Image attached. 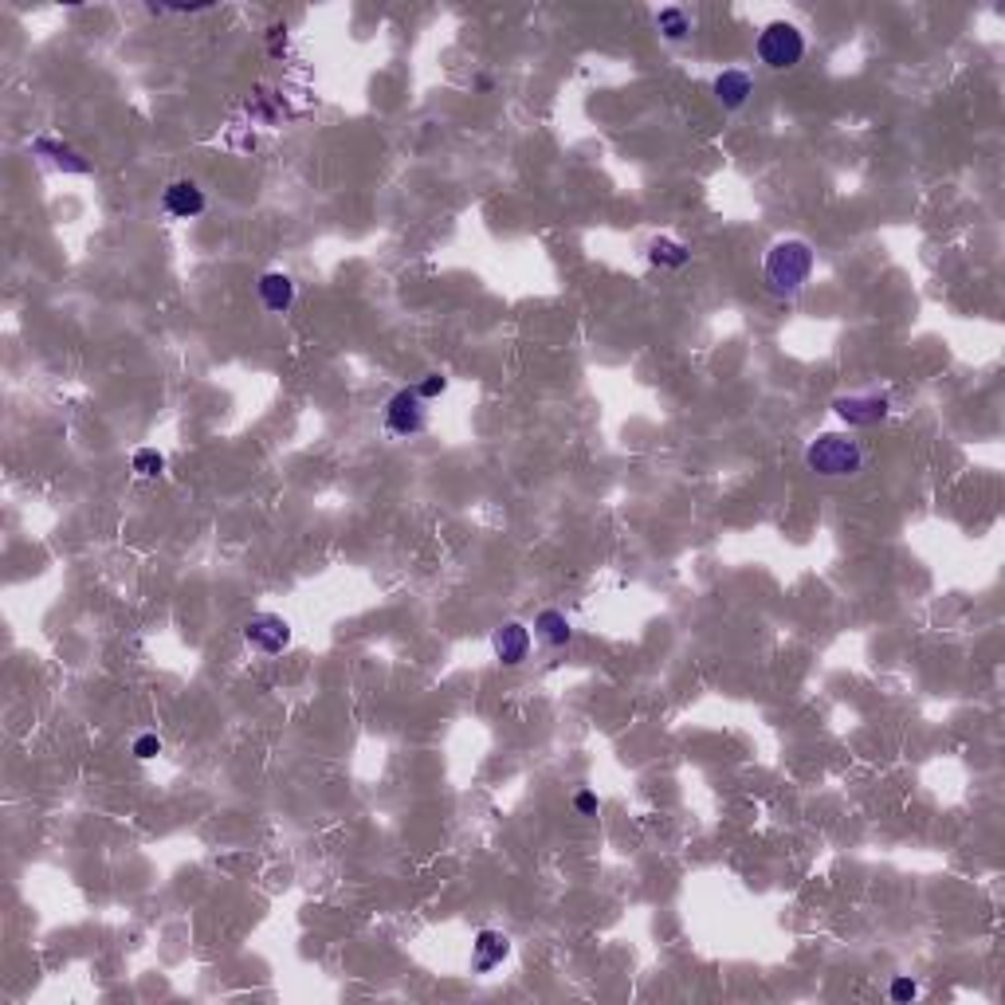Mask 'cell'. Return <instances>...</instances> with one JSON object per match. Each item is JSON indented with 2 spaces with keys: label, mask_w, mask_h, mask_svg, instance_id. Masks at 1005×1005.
Segmentation results:
<instances>
[{
  "label": "cell",
  "mask_w": 1005,
  "mask_h": 1005,
  "mask_svg": "<svg viewBox=\"0 0 1005 1005\" xmlns=\"http://www.w3.org/2000/svg\"><path fill=\"white\" fill-rule=\"evenodd\" d=\"M507 954H511V939H507L503 931H479L476 943H472V966H476L479 974H487V970H495Z\"/></svg>",
  "instance_id": "30bf717a"
},
{
  "label": "cell",
  "mask_w": 1005,
  "mask_h": 1005,
  "mask_svg": "<svg viewBox=\"0 0 1005 1005\" xmlns=\"http://www.w3.org/2000/svg\"><path fill=\"white\" fill-rule=\"evenodd\" d=\"M134 472L142 479H158L165 472V456H161L158 448H138L134 452Z\"/></svg>",
  "instance_id": "2e32d148"
},
{
  "label": "cell",
  "mask_w": 1005,
  "mask_h": 1005,
  "mask_svg": "<svg viewBox=\"0 0 1005 1005\" xmlns=\"http://www.w3.org/2000/svg\"><path fill=\"white\" fill-rule=\"evenodd\" d=\"M648 260H652V264H656V267H672V271H676V267L688 264L691 252H688V248H684V244H680V240H668V236H656V240L648 244Z\"/></svg>",
  "instance_id": "5bb4252c"
},
{
  "label": "cell",
  "mask_w": 1005,
  "mask_h": 1005,
  "mask_svg": "<svg viewBox=\"0 0 1005 1005\" xmlns=\"http://www.w3.org/2000/svg\"><path fill=\"white\" fill-rule=\"evenodd\" d=\"M888 994H892V1002L907 1005V1002H915V998H919V986H915V982H911V978H896V982H892V990H888Z\"/></svg>",
  "instance_id": "d6986e66"
},
{
  "label": "cell",
  "mask_w": 1005,
  "mask_h": 1005,
  "mask_svg": "<svg viewBox=\"0 0 1005 1005\" xmlns=\"http://www.w3.org/2000/svg\"><path fill=\"white\" fill-rule=\"evenodd\" d=\"M161 209L177 220H193L205 212V189L197 181H169L161 193Z\"/></svg>",
  "instance_id": "52a82bcc"
},
{
  "label": "cell",
  "mask_w": 1005,
  "mask_h": 1005,
  "mask_svg": "<svg viewBox=\"0 0 1005 1005\" xmlns=\"http://www.w3.org/2000/svg\"><path fill=\"white\" fill-rule=\"evenodd\" d=\"M833 409H837V417L848 424H856V428H872V424H880L888 417V397H880V393H864V397H837L833 401Z\"/></svg>",
  "instance_id": "8992f818"
},
{
  "label": "cell",
  "mask_w": 1005,
  "mask_h": 1005,
  "mask_svg": "<svg viewBox=\"0 0 1005 1005\" xmlns=\"http://www.w3.org/2000/svg\"><path fill=\"white\" fill-rule=\"evenodd\" d=\"M754 52H758V59H762L770 71H790V67L801 63V55H805V36L797 32L794 24L774 20V24H766V28L758 32Z\"/></svg>",
  "instance_id": "3957f363"
},
{
  "label": "cell",
  "mask_w": 1005,
  "mask_h": 1005,
  "mask_svg": "<svg viewBox=\"0 0 1005 1005\" xmlns=\"http://www.w3.org/2000/svg\"><path fill=\"white\" fill-rule=\"evenodd\" d=\"M244 644L264 656H279L291 644V625L279 613H256L244 621Z\"/></svg>",
  "instance_id": "277c9868"
},
{
  "label": "cell",
  "mask_w": 1005,
  "mask_h": 1005,
  "mask_svg": "<svg viewBox=\"0 0 1005 1005\" xmlns=\"http://www.w3.org/2000/svg\"><path fill=\"white\" fill-rule=\"evenodd\" d=\"M158 754H161V739H158V735H138V739H134V758L150 762V758H158Z\"/></svg>",
  "instance_id": "e0dca14e"
},
{
  "label": "cell",
  "mask_w": 1005,
  "mask_h": 1005,
  "mask_svg": "<svg viewBox=\"0 0 1005 1005\" xmlns=\"http://www.w3.org/2000/svg\"><path fill=\"white\" fill-rule=\"evenodd\" d=\"M385 428L393 436H417L424 428V397L417 389H401L385 405Z\"/></svg>",
  "instance_id": "5b68a950"
},
{
  "label": "cell",
  "mask_w": 1005,
  "mask_h": 1005,
  "mask_svg": "<svg viewBox=\"0 0 1005 1005\" xmlns=\"http://www.w3.org/2000/svg\"><path fill=\"white\" fill-rule=\"evenodd\" d=\"M750 95H754V83H750V75L739 71V67H731V71H723V75L715 79V99L727 106V110L746 106Z\"/></svg>",
  "instance_id": "8fae6325"
},
{
  "label": "cell",
  "mask_w": 1005,
  "mask_h": 1005,
  "mask_svg": "<svg viewBox=\"0 0 1005 1005\" xmlns=\"http://www.w3.org/2000/svg\"><path fill=\"white\" fill-rule=\"evenodd\" d=\"M256 291H260V303H264L271 315H283L295 303V279L283 275V271H267L264 279L256 283Z\"/></svg>",
  "instance_id": "9c48e42d"
},
{
  "label": "cell",
  "mask_w": 1005,
  "mask_h": 1005,
  "mask_svg": "<svg viewBox=\"0 0 1005 1005\" xmlns=\"http://www.w3.org/2000/svg\"><path fill=\"white\" fill-rule=\"evenodd\" d=\"M444 389H448V377H444V373H428V377H424L421 385H417V393H421L424 401H432V397H440V393H444Z\"/></svg>",
  "instance_id": "ac0fdd59"
},
{
  "label": "cell",
  "mask_w": 1005,
  "mask_h": 1005,
  "mask_svg": "<svg viewBox=\"0 0 1005 1005\" xmlns=\"http://www.w3.org/2000/svg\"><path fill=\"white\" fill-rule=\"evenodd\" d=\"M805 468L821 479H848L864 468V452L845 432H821L805 448Z\"/></svg>",
  "instance_id": "6da1fadb"
},
{
  "label": "cell",
  "mask_w": 1005,
  "mask_h": 1005,
  "mask_svg": "<svg viewBox=\"0 0 1005 1005\" xmlns=\"http://www.w3.org/2000/svg\"><path fill=\"white\" fill-rule=\"evenodd\" d=\"M813 275V248L805 240H778L766 252V287L774 295H794Z\"/></svg>",
  "instance_id": "7a4b0ae2"
},
{
  "label": "cell",
  "mask_w": 1005,
  "mask_h": 1005,
  "mask_svg": "<svg viewBox=\"0 0 1005 1005\" xmlns=\"http://www.w3.org/2000/svg\"><path fill=\"white\" fill-rule=\"evenodd\" d=\"M491 648H495V660L503 664V668H515V664H523L530 652V629L527 625H519V621H507V625H499L495 636H491Z\"/></svg>",
  "instance_id": "ba28073f"
},
{
  "label": "cell",
  "mask_w": 1005,
  "mask_h": 1005,
  "mask_svg": "<svg viewBox=\"0 0 1005 1005\" xmlns=\"http://www.w3.org/2000/svg\"><path fill=\"white\" fill-rule=\"evenodd\" d=\"M656 28H660L672 44H680V40H688L691 20H688V12H684V8H676V4H672V8H660V12H656Z\"/></svg>",
  "instance_id": "9a60e30c"
},
{
  "label": "cell",
  "mask_w": 1005,
  "mask_h": 1005,
  "mask_svg": "<svg viewBox=\"0 0 1005 1005\" xmlns=\"http://www.w3.org/2000/svg\"><path fill=\"white\" fill-rule=\"evenodd\" d=\"M32 150H36L40 158H52V165H55V169H63V173H91V161L83 158L79 150L63 146V142H52V138H36V142H32Z\"/></svg>",
  "instance_id": "7c38bea8"
},
{
  "label": "cell",
  "mask_w": 1005,
  "mask_h": 1005,
  "mask_svg": "<svg viewBox=\"0 0 1005 1005\" xmlns=\"http://www.w3.org/2000/svg\"><path fill=\"white\" fill-rule=\"evenodd\" d=\"M574 809H578L582 817H593V813H597V794H593V790H582V794L574 797Z\"/></svg>",
  "instance_id": "ffe728a7"
},
{
  "label": "cell",
  "mask_w": 1005,
  "mask_h": 1005,
  "mask_svg": "<svg viewBox=\"0 0 1005 1005\" xmlns=\"http://www.w3.org/2000/svg\"><path fill=\"white\" fill-rule=\"evenodd\" d=\"M534 636L542 640V644H550V648H562V644H570V621H566V613H558V609H542L538 617H534Z\"/></svg>",
  "instance_id": "4fadbf2b"
}]
</instances>
